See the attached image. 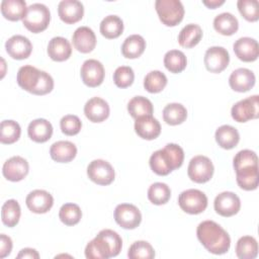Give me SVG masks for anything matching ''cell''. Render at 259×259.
<instances>
[{"label":"cell","mask_w":259,"mask_h":259,"mask_svg":"<svg viewBox=\"0 0 259 259\" xmlns=\"http://www.w3.org/2000/svg\"><path fill=\"white\" fill-rule=\"evenodd\" d=\"M196 236L201 245L212 254L222 255L230 249L229 234L213 221L201 222L196 229Z\"/></svg>","instance_id":"1"},{"label":"cell","mask_w":259,"mask_h":259,"mask_svg":"<svg viewBox=\"0 0 259 259\" xmlns=\"http://www.w3.org/2000/svg\"><path fill=\"white\" fill-rule=\"evenodd\" d=\"M122 247L120 236L109 229L100 231L85 248V256L88 259H108L119 254Z\"/></svg>","instance_id":"2"},{"label":"cell","mask_w":259,"mask_h":259,"mask_svg":"<svg viewBox=\"0 0 259 259\" xmlns=\"http://www.w3.org/2000/svg\"><path fill=\"white\" fill-rule=\"evenodd\" d=\"M16 80L22 89L34 95L48 94L54 88V80L52 76L30 65H25L19 68Z\"/></svg>","instance_id":"3"},{"label":"cell","mask_w":259,"mask_h":259,"mask_svg":"<svg viewBox=\"0 0 259 259\" xmlns=\"http://www.w3.org/2000/svg\"><path fill=\"white\" fill-rule=\"evenodd\" d=\"M183 149L176 144H167L163 149L154 152L150 157V167L154 173L165 176L182 166Z\"/></svg>","instance_id":"4"},{"label":"cell","mask_w":259,"mask_h":259,"mask_svg":"<svg viewBox=\"0 0 259 259\" xmlns=\"http://www.w3.org/2000/svg\"><path fill=\"white\" fill-rule=\"evenodd\" d=\"M51 20L49 8L41 3H33L27 7L22 19L23 25L31 32L38 33L47 29Z\"/></svg>","instance_id":"5"},{"label":"cell","mask_w":259,"mask_h":259,"mask_svg":"<svg viewBox=\"0 0 259 259\" xmlns=\"http://www.w3.org/2000/svg\"><path fill=\"white\" fill-rule=\"evenodd\" d=\"M155 8L159 19L166 26H175L184 16V7L179 0H157Z\"/></svg>","instance_id":"6"},{"label":"cell","mask_w":259,"mask_h":259,"mask_svg":"<svg viewBox=\"0 0 259 259\" xmlns=\"http://www.w3.org/2000/svg\"><path fill=\"white\" fill-rule=\"evenodd\" d=\"M180 208L190 214H198L205 210L207 206V196L198 189H187L178 196Z\"/></svg>","instance_id":"7"},{"label":"cell","mask_w":259,"mask_h":259,"mask_svg":"<svg viewBox=\"0 0 259 259\" xmlns=\"http://www.w3.org/2000/svg\"><path fill=\"white\" fill-rule=\"evenodd\" d=\"M213 170V165L209 158L197 155L190 160L187 168V174L193 182L205 183L212 177Z\"/></svg>","instance_id":"8"},{"label":"cell","mask_w":259,"mask_h":259,"mask_svg":"<svg viewBox=\"0 0 259 259\" xmlns=\"http://www.w3.org/2000/svg\"><path fill=\"white\" fill-rule=\"evenodd\" d=\"M233 119L238 122H246L259 116V97L253 95L235 103L231 109Z\"/></svg>","instance_id":"9"},{"label":"cell","mask_w":259,"mask_h":259,"mask_svg":"<svg viewBox=\"0 0 259 259\" xmlns=\"http://www.w3.org/2000/svg\"><path fill=\"white\" fill-rule=\"evenodd\" d=\"M87 175L91 181L98 185H108L115 177L114 169L110 163L105 160L97 159L89 163Z\"/></svg>","instance_id":"10"},{"label":"cell","mask_w":259,"mask_h":259,"mask_svg":"<svg viewBox=\"0 0 259 259\" xmlns=\"http://www.w3.org/2000/svg\"><path fill=\"white\" fill-rule=\"evenodd\" d=\"M114 220L121 228L133 230L140 226L142 214L140 209L131 203H120L114 209Z\"/></svg>","instance_id":"11"},{"label":"cell","mask_w":259,"mask_h":259,"mask_svg":"<svg viewBox=\"0 0 259 259\" xmlns=\"http://www.w3.org/2000/svg\"><path fill=\"white\" fill-rule=\"evenodd\" d=\"M80 75L85 85L88 87H97L103 82L105 72L103 65L99 61L89 59L82 64Z\"/></svg>","instance_id":"12"},{"label":"cell","mask_w":259,"mask_h":259,"mask_svg":"<svg viewBox=\"0 0 259 259\" xmlns=\"http://www.w3.org/2000/svg\"><path fill=\"white\" fill-rule=\"evenodd\" d=\"M229 52L223 47H210L204 54V65L211 73H221L229 65Z\"/></svg>","instance_id":"13"},{"label":"cell","mask_w":259,"mask_h":259,"mask_svg":"<svg viewBox=\"0 0 259 259\" xmlns=\"http://www.w3.org/2000/svg\"><path fill=\"white\" fill-rule=\"evenodd\" d=\"M213 206L217 213L229 218L238 213L241 208V200L234 192L224 191L215 196Z\"/></svg>","instance_id":"14"},{"label":"cell","mask_w":259,"mask_h":259,"mask_svg":"<svg viewBox=\"0 0 259 259\" xmlns=\"http://www.w3.org/2000/svg\"><path fill=\"white\" fill-rule=\"evenodd\" d=\"M29 170L28 162L20 157V156H13L8 159L2 167L3 176L12 182H17L22 180L27 174Z\"/></svg>","instance_id":"15"},{"label":"cell","mask_w":259,"mask_h":259,"mask_svg":"<svg viewBox=\"0 0 259 259\" xmlns=\"http://www.w3.org/2000/svg\"><path fill=\"white\" fill-rule=\"evenodd\" d=\"M25 203L30 211L34 213H46L52 208L54 197L46 190L35 189L27 194Z\"/></svg>","instance_id":"16"},{"label":"cell","mask_w":259,"mask_h":259,"mask_svg":"<svg viewBox=\"0 0 259 259\" xmlns=\"http://www.w3.org/2000/svg\"><path fill=\"white\" fill-rule=\"evenodd\" d=\"M5 49L7 54L12 59L24 60L30 56L32 45L27 37L20 34H15L6 40Z\"/></svg>","instance_id":"17"},{"label":"cell","mask_w":259,"mask_h":259,"mask_svg":"<svg viewBox=\"0 0 259 259\" xmlns=\"http://www.w3.org/2000/svg\"><path fill=\"white\" fill-rule=\"evenodd\" d=\"M58 14L63 22L73 24L82 19L84 6L77 0H63L58 5Z\"/></svg>","instance_id":"18"},{"label":"cell","mask_w":259,"mask_h":259,"mask_svg":"<svg viewBox=\"0 0 259 259\" xmlns=\"http://www.w3.org/2000/svg\"><path fill=\"white\" fill-rule=\"evenodd\" d=\"M233 50L239 60L243 62H254L259 56V46L256 39L244 36L237 39Z\"/></svg>","instance_id":"19"},{"label":"cell","mask_w":259,"mask_h":259,"mask_svg":"<svg viewBox=\"0 0 259 259\" xmlns=\"http://www.w3.org/2000/svg\"><path fill=\"white\" fill-rule=\"evenodd\" d=\"M72 41L74 48L78 52L87 54L95 49L96 36L90 27L80 26L74 31L72 35Z\"/></svg>","instance_id":"20"},{"label":"cell","mask_w":259,"mask_h":259,"mask_svg":"<svg viewBox=\"0 0 259 259\" xmlns=\"http://www.w3.org/2000/svg\"><path fill=\"white\" fill-rule=\"evenodd\" d=\"M135 131L144 140H154L161 134L160 122L152 115H144L136 118Z\"/></svg>","instance_id":"21"},{"label":"cell","mask_w":259,"mask_h":259,"mask_svg":"<svg viewBox=\"0 0 259 259\" xmlns=\"http://www.w3.org/2000/svg\"><path fill=\"white\" fill-rule=\"evenodd\" d=\"M254 73L246 68H239L232 72L229 78L230 87L237 92H247L255 85Z\"/></svg>","instance_id":"22"},{"label":"cell","mask_w":259,"mask_h":259,"mask_svg":"<svg viewBox=\"0 0 259 259\" xmlns=\"http://www.w3.org/2000/svg\"><path fill=\"white\" fill-rule=\"evenodd\" d=\"M84 113L90 121L102 122L109 115V105L100 97H92L85 103Z\"/></svg>","instance_id":"23"},{"label":"cell","mask_w":259,"mask_h":259,"mask_svg":"<svg viewBox=\"0 0 259 259\" xmlns=\"http://www.w3.org/2000/svg\"><path fill=\"white\" fill-rule=\"evenodd\" d=\"M50 155L58 163H68L76 157L77 148L72 142L58 141L51 146Z\"/></svg>","instance_id":"24"},{"label":"cell","mask_w":259,"mask_h":259,"mask_svg":"<svg viewBox=\"0 0 259 259\" xmlns=\"http://www.w3.org/2000/svg\"><path fill=\"white\" fill-rule=\"evenodd\" d=\"M72 48L69 40L62 36L53 37L48 45V55L56 62H63L70 58Z\"/></svg>","instance_id":"25"},{"label":"cell","mask_w":259,"mask_h":259,"mask_svg":"<svg viewBox=\"0 0 259 259\" xmlns=\"http://www.w3.org/2000/svg\"><path fill=\"white\" fill-rule=\"evenodd\" d=\"M28 137L35 143H45L53 135L52 123L45 118H36L29 122L27 127Z\"/></svg>","instance_id":"26"},{"label":"cell","mask_w":259,"mask_h":259,"mask_svg":"<svg viewBox=\"0 0 259 259\" xmlns=\"http://www.w3.org/2000/svg\"><path fill=\"white\" fill-rule=\"evenodd\" d=\"M214 137L219 146L226 150L235 148L240 141V135L237 128L229 124H224L218 127Z\"/></svg>","instance_id":"27"},{"label":"cell","mask_w":259,"mask_h":259,"mask_svg":"<svg viewBox=\"0 0 259 259\" xmlns=\"http://www.w3.org/2000/svg\"><path fill=\"white\" fill-rule=\"evenodd\" d=\"M0 8L2 15L10 21L23 19L27 10L24 0H3Z\"/></svg>","instance_id":"28"},{"label":"cell","mask_w":259,"mask_h":259,"mask_svg":"<svg viewBox=\"0 0 259 259\" xmlns=\"http://www.w3.org/2000/svg\"><path fill=\"white\" fill-rule=\"evenodd\" d=\"M146 49V40L140 34H132L127 36L122 46L121 53L127 59H137L142 56Z\"/></svg>","instance_id":"29"},{"label":"cell","mask_w":259,"mask_h":259,"mask_svg":"<svg viewBox=\"0 0 259 259\" xmlns=\"http://www.w3.org/2000/svg\"><path fill=\"white\" fill-rule=\"evenodd\" d=\"M202 37V29L198 24H186L179 32L178 42L181 47L190 49L196 46Z\"/></svg>","instance_id":"30"},{"label":"cell","mask_w":259,"mask_h":259,"mask_svg":"<svg viewBox=\"0 0 259 259\" xmlns=\"http://www.w3.org/2000/svg\"><path fill=\"white\" fill-rule=\"evenodd\" d=\"M214 29L223 35H232L239 28L238 19L230 12H223L213 19Z\"/></svg>","instance_id":"31"},{"label":"cell","mask_w":259,"mask_h":259,"mask_svg":"<svg viewBox=\"0 0 259 259\" xmlns=\"http://www.w3.org/2000/svg\"><path fill=\"white\" fill-rule=\"evenodd\" d=\"M100 32L106 38H116L123 31V22L117 15H107L100 22Z\"/></svg>","instance_id":"32"},{"label":"cell","mask_w":259,"mask_h":259,"mask_svg":"<svg viewBox=\"0 0 259 259\" xmlns=\"http://www.w3.org/2000/svg\"><path fill=\"white\" fill-rule=\"evenodd\" d=\"M236 180L242 189L247 191L255 190L259 181L258 166L236 171Z\"/></svg>","instance_id":"33"},{"label":"cell","mask_w":259,"mask_h":259,"mask_svg":"<svg viewBox=\"0 0 259 259\" xmlns=\"http://www.w3.org/2000/svg\"><path fill=\"white\" fill-rule=\"evenodd\" d=\"M153 110L154 107L152 102L144 96H135L127 103V111L134 118L144 115H152Z\"/></svg>","instance_id":"34"},{"label":"cell","mask_w":259,"mask_h":259,"mask_svg":"<svg viewBox=\"0 0 259 259\" xmlns=\"http://www.w3.org/2000/svg\"><path fill=\"white\" fill-rule=\"evenodd\" d=\"M20 214V205L15 199H8L3 203L1 208V219L5 226L9 228L15 227L19 222Z\"/></svg>","instance_id":"35"},{"label":"cell","mask_w":259,"mask_h":259,"mask_svg":"<svg viewBox=\"0 0 259 259\" xmlns=\"http://www.w3.org/2000/svg\"><path fill=\"white\" fill-rule=\"evenodd\" d=\"M236 254L240 259H254L258 254V243L254 237L243 236L236 245Z\"/></svg>","instance_id":"36"},{"label":"cell","mask_w":259,"mask_h":259,"mask_svg":"<svg viewBox=\"0 0 259 259\" xmlns=\"http://www.w3.org/2000/svg\"><path fill=\"white\" fill-rule=\"evenodd\" d=\"M187 117L186 108L180 103L167 104L163 109V119L167 124L177 125L182 123Z\"/></svg>","instance_id":"37"},{"label":"cell","mask_w":259,"mask_h":259,"mask_svg":"<svg viewBox=\"0 0 259 259\" xmlns=\"http://www.w3.org/2000/svg\"><path fill=\"white\" fill-rule=\"evenodd\" d=\"M164 65L168 71L177 74L186 68L187 59L183 52L178 50H171L168 51L164 56Z\"/></svg>","instance_id":"38"},{"label":"cell","mask_w":259,"mask_h":259,"mask_svg":"<svg viewBox=\"0 0 259 259\" xmlns=\"http://www.w3.org/2000/svg\"><path fill=\"white\" fill-rule=\"evenodd\" d=\"M171 196L170 187L163 182L153 183L148 189V198L149 200L156 204L161 205L168 202Z\"/></svg>","instance_id":"39"},{"label":"cell","mask_w":259,"mask_h":259,"mask_svg":"<svg viewBox=\"0 0 259 259\" xmlns=\"http://www.w3.org/2000/svg\"><path fill=\"white\" fill-rule=\"evenodd\" d=\"M20 125L14 120H3L0 124V142L2 144H13L20 138Z\"/></svg>","instance_id":"40"},{"label":"cell","mask_w":259,"mask_h":259,"mask_svg":"<svg viewBox=\"0 0 259 259\" xmlns=\"http://www.w3.org/2000/svg\"><path fill=\"white\" fill-rule=\"evenodd\" d=\"M167 85L166 75L158 70L149 72L144 79V87L150 93H159Z\"/></svg>","instance_id":"41"},{"label":"cell","mask_w":259,"mask_h":259,"mask_svg":"<svg viewBox=\"0 0 259 259\" xmlns=\"http://www.w3.org/2000/svg\"><path fill=\"white\" fill-rule=\"evenodd\" d=\"M59 218L61 222L66 226H74L80 222L82 218V211L78 204L65 203L60 208Z\"/></svg>","instance_id":"42"},{"label":"cell","mask_w":259,"mask_h":259,"mask_svg":"<svg viewBox=\"0 0 259 259\" xmlns=\"http://www.w3.org/2000/svg\"><path fill=\"white\" fill-rule=\"evenodd\" d=\"M233 166L235 171L257 167L258 166V157L254 151L251 150H242L236 154L233 160Z\"/></svg>","instance_id":"43"},{"label":"cell","mask_w":259,"mask_h":259,"mask_svg":"<svg viewBox=\"0 0 259 259\" xmlns=\"http://www.w3.org/2000/svg\"><path fill=\"white\" fill-rule=\"evenodd\" d=\"M127 256L131 259H152L155 257V251L150 243L137 241L130 247Z\"/></svg>","instance_id":"44"},{"label":"cell","mask_w":259,"mask_h":259,"mask_svg":"<svg viewBox=\"0 0 259 259\" xmlns=\"http://www.w3.org/2000/svg\"><path fill=\"white\" fill-rule=\"evenodd\" d=\"M237 6L246 20L254 22L259 19V3L257 0H239Z\"/></svg>","instance_id":"45"},{"label":"cell","mask_w":259,"mask_h":259,"mask_svg":"<svg viewBox=\"0 0 259 259\" xmlns=\"http://www.w3.org/2000/svg\"><path fill=\"white\" fill-rule=\"evenodd\" d=\"M135 80L134 70L128 66H120L113 73L114 84L119 88L130 87Z\"/></svg>","instance_id":"46"},{"label":"cell","mask_w":259,"mask_h":259,"mask_svg":"<svg viewBox=\"0 0 259 259\" xmlns=\"http://www.w3.org/2000/svg\"><path fill=\"white\" fill-rule=\"evenodd\" d=\"M62 133L67 136H75L79 134L82 127V122L77 115L67 114L62 117L60 121Z\"/></svg>","instance_id":"47"},{"label":"cell","mask_w":259,"mask_h":259,"mask_svg":"<svg viewBox=\"0 0 259 259\" xmlns=\"http://www.w3.org/2000/svg\"><path fill=\"white\" fill-rule=\"evenodd\" d=\"M12 240L5 234L0 235V258H5L11 253Z\"/></svg>","instance_id":"48"},{"label":"cell","mask_w":259,"mask_h":259,"mask_svg":"<svg viewBox=\"0 0 259 259\" xmlns=\"http://www.w3.org/2000/svg\"><path fill=\"white\" fill-rule=\"evenodd\" d=\"M17 258H29V259H38L39 258V254L37 253L36 250L32 249V248H24L22 250H20V252L17 255Z\"/></svg>","instance_id":"49"},{"label":"cell","mask_w":259,"mask_h":259,"mask_svg":"<svg viewBox=\"0 0 259 259\" xmlns=\"http://www.w3.org/2000/svg\"><path fill=\"white\" fill-rule=\"evenodd\" d=\"M202 3H203L206 7L210 8V9H215V8H218L219 6L223 5V4L225 3V1H224V0H203Z\"/></svg>","instance_id":"50"}]
</instances>
